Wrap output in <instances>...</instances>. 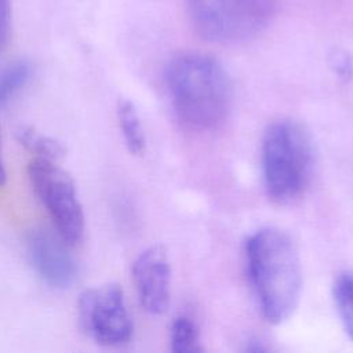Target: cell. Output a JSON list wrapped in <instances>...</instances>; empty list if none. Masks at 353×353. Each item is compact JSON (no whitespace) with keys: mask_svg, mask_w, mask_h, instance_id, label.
Segmentation results:
<instances>
[{"mask_svg":"<svg viewBox=\"0 0 353 353\" xmlns=\"http://www.w3.org/2000/svg\"><path fill=\"white\" fill-rule=\"evenodd\" d=\"M245 255L263 317L270 324L284 323L302 292V265L294 240L279 228H262L247 240Z\"/></svg>","mask_w":353,"mask_h":353,"instance_id":"cell-1","label":"cell"},{"mask_svg":"<svg viewBox=\"0 0 353 353\" xmlns=\"http://www.w3.org/2000/svg\"><path fill=\"white\" fill-rule=\"evenodd\" d=\"M174 112L196 131L219 127L232 105V83L223 66L210 55L186 52L175 57L165 73Z\"/></svg>","mask_w":353,"mask_h":353,"instance_id":"cell-2","label":"cell"},{"mask_svg":"<svg viewBox=\"0 0 353 353\" xmlns=\"http://www.w3.org/2000/svg\"><path fill=\"white\" fill-rule=\"evenodd\" d=\"M262 164L268 197L279 205L298 201L309 188L314 165L307 128L292 119L273 123L263 138Z\"/></svg>","mask_w":353,"mask_h":353,"instance_id":"cell-3","label":"cell"},{"mask_svg":"<svg viewBox=\"0 0 353 353\" xmlns=\"http://www.w3.org/2000/svg\"><path fill=\"white\" fill-rule=\"evenodd\" d=\"M194 30L208 41L236 44L256 36L270 21L274 0H186Z\"/></svg>","mask_w":353,"mask_h":353,"instance_id":"cell-4","label":"cell"},{"mask_svg":"<svg viewBox=\"0 0 353 353\" xmlns=\"http://www.w3.org/2000/svg\"><path fill=\"white\" fill-rule=\"evenodd\" d=\"M30 185L47 210L57 234L74 247L84 239L85 218L72 175L58 161L32 157L28 165Z\"/></svg>","mask_w":353,"mask_h":353,"instance_id":"cell-5","label":"cell"},{"mask_svg":"<svg viewBox=\"0 0 353 353\" xmlns=\"http://www.w3.org/2000/svg\"><path fill=\"white\" fill-rule=\"evenodd\" d=\"M77 317L83 332L101 346H123L134 334L124 292L116 283L83 291L77 302Z\"/></svg>","mask_w":353,"mask_h":353,"instance_id":"cell-6","label":"cell"},{"mask_svg":"<svg viewBox=\"0 0 353 353\" xmlns=\"http://www.w3.org/2000/svg\"><path fill=\"white\" fill-rule=\"evenodd\" d=\"M132 279L143 309L150 314H163L171 294V266L163 245L148 247L138 255Z\"/></svg>","mask_w":353,"mask_h":353,"instance_id":"cell-7","label":"cell"},{"mask_svg":"<svg viewBox=\"0 0 353 353\" xmlns=\"http://www.w3.org/2000/svg\"><path fill=\"white\" fill-rule=\"evenodd\" d=\"M68 244L47 230H34L28 239V255L40 279L54 287L66 288L77 276V263Z\"/></svg>","mask_w":353,"mask_h":353,"instance_id":"cell-8","label":"cell"},{"mask_svg":"<svg viewBox=\"0 0 353 353\" xmlns=\"http://www.w3.org/2000/svg\"><path fill=\"white\" fill-rule=\"evenodd\" d=\"M15 137L17 141L32 154V157L59 163L66 154V149L62 142L37 131L34 127L19 125L15 131Z\"/></svg>","mask_w":353,"mask_h":353,"instance_id":"cell-9","label":"cell"},{"mask_svg":"<svg viewBox=\"0 0 353 353\" xmlns=\"http://www.w3.org/2000/svg\"><path fill=\"white\" fill-rule=\"evenodd\" d=\"M116 113L119 127L128 152L134 156L143 154L146 148V139L137 108L131 101L120 99Z\"/></svg>","mask_w":353,"mask_h":353,"instance_id":"cell-10","label":"cell"},{"mask_svg":"<svg viewBox=\"0 0 353 353\" xmlns=\"http://www.w3.org/2000/svg\"><path fill=\"white\" fill-rule=\"evenodd\" d=\"M332 296L342 325L353 341V273L343 272L335 277Z\"/></svg>","mask_w":353,"mask_h":353,"instance_id":"cell-11","label":"cell"},{"mask_svg":"<svg viewBox=\"0 0 353 353\" xmlns=\"http://www.w3.org/2000/svg\"><path fill=\"white\" fill-rule=\"evenodd\" d=\"M171 349L176 353L201 352L196 323L188 316H179L171 325Z\"/></svg>","mask_w":353,"mask_h":353,"instance_id":"cell-12","label":"cell"},{"mask_svg":"<svg viewBox=\"0 0 353 353\" xmlns=\"http://www.w3.org/2000/svg\"><path fill=\"white\" fill-rule=\"evenodd\" d=\"M32 68L26 61L10 65L0 74V106L7 105L29 81Z\"/></svg>","mask_w":353,"mask_h":353,"instance_id":"cell-13","label":"cell"},{"mask_svg":"<svg viewBox=\"0 0 353 353\" xmlns=\"http://www.w3.org/2000/svg\"><path fill=\"white\" fill-rule=\"evenodd\" d=\"M328 62H330L331 69L334 70V73H335L339 79L347 81V80L352 77V74H353V62H352L350 57H349L345 51L335 50V51L330 55Z\"/></svg>","mask_w":353,"mask_h":353,"instance_id":"cell-14","label":"cell"},{"mask_svg":"<svg viewBox=\"0 0 353 353\" xmlns=\"http://www.w3.org/2000/svg\"><path fill=\"white\" fill-rule=\"evenodd\" d=\"M11 4L10 0H0V48L4 47L10 37Z\"/></svg>","mask_w":353,"mask_h":353,"instance_id":"cell-15","label":"cell"},{"mask_svg":"<svg viewBox=\"0 0 353 353\" xmlns=\"http://www.w3.org/2000/svg\"><path fill=\"white\" fill-rule=\"evenodd\" d=\"M6 178H7V175H6V170H4V164H3V161H1V156H0V186H3V185H4Z\"/></svg>","mask_w":353,"mask_h":353,"instance_id":"cell-16","label":"cell"}]
</instances>
